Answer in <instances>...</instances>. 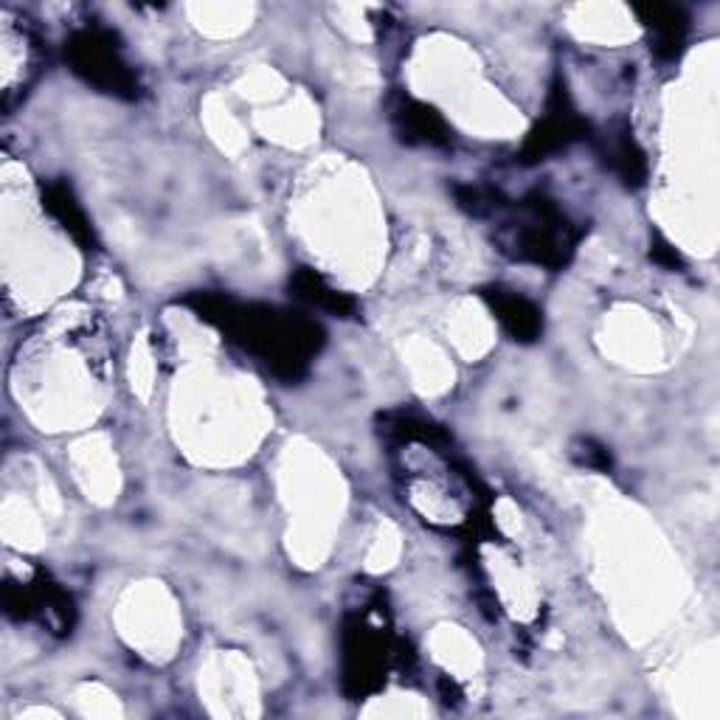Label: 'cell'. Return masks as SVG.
<instances>
[{
  "instance_id": "6da1fadb",
  "label": "cell",
  "mask_w": 720,
  "mask_h": 720,
  "mask_svg": "<svg viewBox=\"0 0 720 720\" xmlns=\"http://www.w3.org/2000/svg\"><path fill=\"white\" fill-rule=\"evenodd\" d=\"M650 12V29L656 34V48L659 51H667L670 57H673L675 51H678V45L684 40V15L673 9V6H653V9H647Z\"/></svg>"
},
{
  "instance_id": "7a4b0ae2",
  "label": "cell",
  "mask_w": 720,
  "mask_h": 720,
  "mask_svg": "<svg viewBox=\"0 0 720 720\" xmlns=\"http://www.w3.org/2000/svg\"><path fill=\"white\" fill-rule=\"evenodd\" d=\"M498 313H501V321H504L515 335H521V338H532V335L538 332V313H535L526 301L498 299Z\"/></svg>"
}]
</instances>
